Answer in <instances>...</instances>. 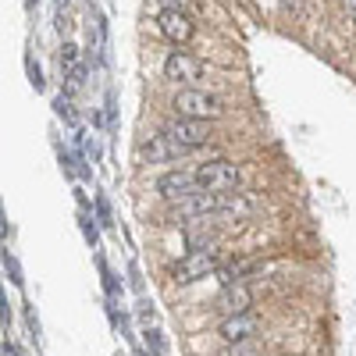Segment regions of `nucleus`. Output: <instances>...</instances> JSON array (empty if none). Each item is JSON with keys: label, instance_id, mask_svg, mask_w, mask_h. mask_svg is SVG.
<instances>
[{"label": "nucleus", "instance_id": "6e6552de", "mask_svg": "<svg viewBox=\"0 0 356 356\" xmlns=\"http://www.w3.org/2000/svg\"><path fill=\"white\" fill-rule=\"evenodd\" d=\"M257 317L246 310V314H232V317H225L221 321V328H218V335L225 339V342H246V339H253L257 335Z\"/></svg>", "mask_w": 356, "mask_h": 356}, {"label": "nucleus", "instance_id": "1a4fd4ad", "mask_svg": "<svg viewBox=\"0 0 356 356\" xmlns=\"http://www.w3.org/2000/svg\"><path fill=\"white\" fill-rule=\"evenodd\" d=\"M250 307H253V292H250L243 282L225 285V292L218 296V310H221L225 317H232V314H246Z\"/></svg>", "mask_w": 356, "mask_h": 356}, {"label": "nucleus", "instance_id": "0eeeda50", "mask_svg": "<svg viewBox=\"0 0 356 356\" xmlns=\"http://www.w3.org/2000/svg\"><path fill=\"white\" fill-rule=\"evenodd\" d=\"M200 75H203V61H200V57H193V54H186V50H171V54H168L164 79H171V82H193V79H200Z\"/></svg>", "mask_w": 356, "mask_h": 356}, {"label": "nucleus", "instance_id": "f03ea898", "mask_svg": "<svg viewBox=\"0 0 356 356\" xmlns=\"http://www.w3.org/2000/svg\"><path fill=\"white\" fill-rule=\"evenodd\" d=\"M171 107L182 118H203V122H214L225 114V104L214 93H203V89H178Z\"/></svg>", "mask_w": 356, "mask_h": 356}, {"label": "nucleus", "instance_id": "9b49d317", "mask_svg": "<svg viewBox=\"0 0 356 356\" xmlns=\"http://www.w3.org/2000/svg\"><path fill=\"white\" fill-rule=\"evenodd\" d=\"M257 353H260V349L246 339V342H228V349H225L221 356H257Z\"/></svg>", "mask_w": 356, "mask_h": 356}, {"label": "nucleus", "instance_id": "9d476101", "mask_svg": "<svg viewBox=\"0 0 356 356\" xmlns=\"http://www.w3.org/2000/svg\"><path fill=\"white\" fill-rule=\"evenodd\" d=\"M146 154H150V161H175L186 154V146H178L175 139H168L164 132L150 139V146H146Z\"/></svg>", "mask_w": 356, "mask_h": 356}, {"label": "nucleus", "instance_id": "423d86ee", "mask_svg": "<svg viewBox=\"0 0 356 356\" xmlns=\"http://www.w3.org/2000/svg\"><path fill=\"white\" fill-rule=\"evenodd\" d=\"M157 193L164 200H178V203H182V200L196 196L200 186H196V175L193 171H168V175L157 178Z\"/></svg>", "mask_w": 356, "mask_h": 356}, {"label": "nucleus", "instance_id": "f257e3e1", "mask_svg": "<svg viewBox=\"0 0 356 356\" xmlns=\"http://www.w3.org/2000/svg\"><path fill=\"white\" fill-rule=\"evenodd\" d=\"M196 186L200 193H232L235 186L243 182V175L239 168H235L232 161L218 157V161H207V164H196Z\"/></svg>", "mask_w": 356, "mask_h": 356}, {"label": "nucleus", "instance_id": "20e7f679", "mask_svg": "<svg viewBox=\"0 0 356 356\" xmlns=\"http://www.w3.org/2000/svg\"><path fill=\"white\" fill-rule=\"evenodd\" d=\"M218 271V253L214 250H193L186 253L182 260L175 264V278L178 282H196V278H207Z\"/></svg>", "mask_w": 356, "mask_h": 356}, {"label": "nucleus", "instance_id": "7ed1b4c3", "mask_svg": "<svg viewBox=\"0 0 356 356\" xmlns=\"http://www.w3.org/2000/svg\"><path fill=\"white\" fill-rule=\"evenodd\" d=\"M164 136L175 139L178 146H186V150H196V146H207L211 143V122H203V118H182L178 114L171 125H164Z\"/></svg>", "mask_w": 356, "mask_h": 356}, {"label": "nucleus", "instance_id": "f8f14e48", "mask_svg": "<svg viewBox=\"0 0 356 356\" xmlns=\"http://www.w3.org/2000/svg\"><path fill=\"white\" fill-rule=\"evenodd\" d=\"M346 11H349V15L356 18V0H346Z\"/></svg>", "mask_w": 356, "mask_h": 356}, {"label": "nucleus", "instance_id": "39448f33", "mask_svg": "<svg viewBox=\"0 0 356 356\" xmlns=\"http://www.w3.org/2000/svg\"><path fill=\"white\" fill-rule=\"evenodd\" d=\"M157 29H161L171 43H178V47H186V43L193 40V33H196L193 18H189L182 8H164L161 18H157Z\"/></svg>", "mask_w": 356, "mask_h": 356}]
</instances>
